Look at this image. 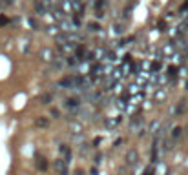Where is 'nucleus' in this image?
Wrapping results in <instances>:
<instances>
[{
	"mask_svg": "<svg viewBox=\"0 0 188 175\" xmlns=\"http://www.w3.org/2000/svg\"><path fill=\"white\" fill-rule=\"evenodd\" d=\"M88 27H90V29H91V31H99V26H97V24H90V26H88Z\"/></svg>",
	"mask_w": 188,
	"mask_h": 175,
	"instance_id": "nucleus-7",
	"label": "nucleus"
},
{
	"mask_svg": "<svg viewBox=\"0 0 188 175\" xmlns=\"http://www.w3.org/2000/svg\"><path fill=\"white\" fill-rule=\"evenodd\" d=\"M137 159H139V155H137V152H128V155H126V160L130 162V164H137Z\"/></svg>",
	"mask_w": 188,
	"mask_h": 175,
	"instance_id": "nucleus-1",
	"label": "nucleus"
},
{
	"mask_svg": "<svg viewBox=\"0 0 188 175\" xmlns=\"http://www.w3.org/2000/svg\"><path fill=\"white\" fill-rule=\"evenodd\" d=\"M37 126H48V120L46 119H39L37 120Z\"/></svg>",
	"mask_w": 188,
	"mask_h": 175,
	"instance_id": "nucleus-6",
	"label": "nucleus"
},
{
	"mask_svg": "<svg viewBox=\"0 0 188 175\" xmlns=\"http://www.w3.org/2000/svg\"><path fill=\"white\" fill-rule=\"evenodd\" d=\"M144 175H155V170H153V168H150V166H148L146 170H144Z\"/></svg>",
	"mask_w": 188,
	"mask_h": 175,
	"instance_id": "nucleus-5",
	"label": "nucleus"
},
{
	"mask_svg": "<svg viewBox=\"0 0 188 175\" xmlns=\"http://www.w3.org/2000/svg\"><path fill=\"white\" fill-rule=\"evenodd\" d=\"M181 135V128H175V130H173V137H179Z\"/></svg>",
	"mask_w": 188,
	"mask_h": 175,
	"instance_id": "nucleus-8",
	"label": "nucleus"
},
{
	"mask_svg": "<svg viewBox=\"0 0 188 175\" xmlns=\"http://www.w3.org/2000/svg\"><path fill=\"white\" fill-rule=\"evenodd\" d=\"M66 106L68 108H75V106H79V100L77 98H69V100H66Z\"/></svg>",
	"mask_w": 188,
	"mask_h": 175,
	"instance_id": "nucleus-2",
	"label": "nucleus"
},
{
	"mask_svg": "<svg viewBox=\"0 0 188 175\" xmlns=\"http://www.w3.org/2000/svg\"><path fill=\"white\" fill-rule=\"evenodd\" d=\"M51 115H53V117H57V119H59V111H57V110H51Z\"/></svg>",
	"mask_w": 188,
	"mask_h": 175,
	"instance_id": "nucleus-9",
	"label": "nucleus"
},
{
	"mask_svg": "<svg viewBox=\"0 0 188 175\" xmlns=\"http://www.w3.org/2000/svg\"><path fill=\"white\" fill-rule=\"evenodd\" d=\"M51 102V95H42V104H49Z\"/></svg>",
	"mask_w": 188,
	"mask_h": 175,
	"instance_id": "nucleus-3",
	"label": "nucleus"
},
{
	"mask_svg": "<svg viewBox=\"0 0 188 175\" xmlns=\"http://www.w3.org/2000/svg\"><path fill=\"white\" fill-rule=\"evenodd\" d=\"M39 168L40 170H48V164L44 162V159H39Z\"/></svg>",
	"mask_w": 188,
	"mask_h": 175,
	"instance_id": "nucleus-4",
	"label": "nucleus"
}]
</instances>
